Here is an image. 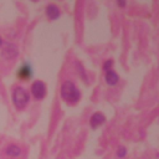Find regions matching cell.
Here are the masks:
<instances>
[{"label": "cell", "instance_id": "obj_1", "mask_svg": "<svg viewBox=\"0 0 159 159\" xmlns=\"http://www.w3.org/2000/svg\"><path fill=\"white\" fill-rule=\"evenodd\" d=\"M61 97L63 101H66L67 103L75 104L78 102V99L81 98V93L77 89V87L75 86L73 82L71 81H66L62 83L61 86Z\"/></svg>", "mask_w": 159, "mask_h": 159}, {"label": "cell", "instance_id": "obj_9", "mask_svg": "<svg viewBox=\"0 0 159 159\" xmlns=\"http://www.w3.org/2000/svg\"><path fill=\"white\" fill-rule=\"evenodd\" d=\"M125 154H127V149H125L124 147H119V149H118V152H117V155H118L119 158H123Z\"/></svg>", "mask_w": 159, "mask_h": 159}, {"label": "cell", "instance_id": "obj_10", "mask_svg": "<svg viewBox=\"0 0 159 159\" xmlns=\"http://www.w3.org/2000/svg\"><path fill=\"white\" fill-rule=\"evenodd\" d=\"M112 60H108V61H106V63H104V66H103V68H104V71L107 72V71H109L111 70V66H112Z\"/></svg>", "mask_w": 159, "mask_h": 159}, {"label": "cell", "instance_id": "obj_4", "mask_svg": "<svg viewBox=\"0 0 159 159\" xmlns=\"http://www.w3.org/2000/svg\"><path fill=\"white\" fill-rule=\"evenodd\" d=\"M46 15L50 20H56L60 17V9L55 4H50L46 7Z\"/></svg>", "mask_w": 159, "mask_h": 159}, {"label": "cell", "instance_id": "obj_5", "mask_svg": "<svg viewBox=\"0 0 159 159\" xmlns=\"http://www.w3.org/2000/svg\"><path fill=\"white\" fill-rule=\"evenodd\" d=\"M104 120H106V117H104L102 113L97 112V113H94V114L91 117V119H89V123H91V127L94 129V128L99 127L101 124H103V123H104Z\"/></svg>", "mask_w": 159, "mask_h": 159}, {"label": "cell", "instance_id": "obj_6", "mask_svg": "<svg viewBox=\"0 0 159 159\" xmlns=\"http://www.w3.org/2000/svg\"><path fill=\"white\" fill-rule=\"evenodd\" d=\"M118 80H119V77H118V75H117L113 70H109V71L106 72V82H107L109 86L117 84Z\"/></svg>", "mask_w": 159, "mask_h": 159}, {"label": "cell", "instance_id": "obj_12", "mask_svg": "<svg viewBox=\"0 0 159 159\" xmlns=\"http://www.w3.org/2000/svg\"><path fill=\"white\" fill-rule=\"evenodd\" d=\"M1 45H2V40H1V37H0V47H1Z\"/></svg>", "mask_w": 159, "mask_h": 159}, {"label": "cell", "instance_id": "obj_7", "mask_svg": "<svg viewBox=\"0 0 159 159\" xmlns=\"http://www.w3.org/2000/svg\"><path fill=\"white\" fill-rule=\"evenodd\" d=\"M32 75V71H31V67L26 63V65H22L19 70V77L24 78V80H27L29 77H31Z\"/></svg>", "mask_w": 159, "mask_h": 159}, {"label": "cell", "instance_id": "obj_11", "mask_svg": "<svg viewBox=\"0 0 159 159\" xmlns=\"http://www.w3.org/2000/svg\"><path fill=\"white\" fill-rule=\"evenodd\" d=\"M118 5H119V6H124L125 2H124V1H118Z\"/></svg>", "mask_w": 159, "mask_h": 159}, {"label": "cell", "instance_id": "obj_3", "mask_svg": "<svg viewBox=\"0 0 159 159\" xmlns=\"http://www.w3.org/2000/svg\"><path fill=\"white\" fill-rule=\"evenodd\" d=\"M31 93L36 99H42L46 96V84L42 81H35L31 86Z\"/></svg>", "mask_w": 159, "mask_h": 159}, {"label": "cell", "instance_id": "obj_2", "mask_svg": "<svg viewBox=\"0 0 159 159\" xmlns=\"http://www.w3.org/2000/svg\"><path fill=\"white\" fill-rule=\"evenodd\" d=\"M30 96L29 93L22 88V87H15L12 91V102L16 108L22 109L27 103H29Z\"/></svg>", "mask_w": 159, "mask_h": 159}, {"label": "cell", "instance_id": "obj_8", "mask_svg": "<svg viewBox=\"0 0 159 159\" xmlns=\"http://www.w3.org/2000/svg\"><path fill=\"white\" fill-rule=\"evenodd\" d=\"M20 153H21L20 147H17L15 144H11L6 148V154L10 155V157H17V155H20Z\"/></svg>", "mask_w": 159, "mask_h": 159}]
</instances>
